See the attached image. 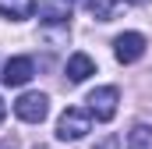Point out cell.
Masks as SVG:
<instances>
[{
    "label": "cell",
    "mask_w": 152,
    "mask_h": 149,
    "mask_svg": "<svg viewBox=\"0 0 152 149\" xmlns=\"http://www.w3.org/2000/svg\"><path fill=\"white\" fill-rule=\"evenodd\" d=\"M14 114H18L25 124H39V121L50 114V100H46L42 92H25V96H18Z\"/></svg>",
    "instance_id": "obj_3"
},
{
    "label": "cell",
    "mask_w": 152,
    "mask_h": 149,
    "mask_svg": "<svg viewBox=\"0 0 152 149\" xmlns=\"http://www.w3.org/2000/svg\"><path fill=\"white\" fill-rule=\"evenodd\" d=\"M142 53H145V36L142 32H124V36L113 39V57L120 64H134V60H142Z\"/></svg>",
    "instance_id": "obj_4"
},
{
    "label": "cell",
    "mask_w": 152,
    "mask_h": 149,
    "mask_svg": "<svg viewBox=\"0 0 152 149\" xmlns=\"http://www.w3.org/2000/svg\"><path fill=\"white\" fill-rule=\"evenodd\" d=\"M39 14H42V21H46V25H67L71 7H67V4H60V0H53V4H46Z\"/></svg>",
    "instance_id": "obj_8"
},
{
    "label": "cell",
    "mask_w": 152,
    "mask_h": 149,
    "mask_svg": "<svg viewBox=\"0 0 152 149\" xmlns=\"http://www.w3.org/2000/svg\"><path fill=\"white\" fill-rule=\"evenodd\" d=\"M117 100H120V92H117V85H103V89H96V92H88V114L96 117V121H113L117 114Z\"/></svg>",
    "instance_id": "obj_2"
},
{
    "label": "cell",
    "mask_w": 152,
    "mask_h": 149,
    "mask_svg": "<svg viewBox=\"0 0 152 149\" xmlns=\"http://www.w3.org/2000/svg\"><path fill=\"white\" fill-rule=\"evenodd\" d=\"M88 74H96V60H92L88 53H71V57H67V78L78 85V82H85Z\"/></svg>",
    "instance_id": "obj_6"
},
{
    "label": "cell",
    "mask_w": 152,
    "mask_h": 149,
    "mask_svg": "<svg viewBox=\"0 0 152 149\" xmlns=\"http://www.w3.org/2000/svg\"><path fill=\"white\" fill-rule=\"evenodd\" d=\"M32 74H36V64L28 60V57H11L7 64H4V71H0V78H4V85H28L32 82Z\"/></svg>",
    "instance_id": "obj_5"
},
{
    "label": "cell",
    "mask_w": 152,
    "mask_h": 149,
    "mask_svg": "<svg viewBox=\"0 0 152 149\" xmlns=\"http://www.w3.org/2000/svg\"><path fill=\"white\" fill-rule=\"evenodd\" d=\"M4 114H7V107H4V103H0V121H4Z\"/></svg>",
    "instance_id": "obj_13"
},
{
    "label": "cell",
    "mask_w": 152,
    "mask_h": 149,
    "mask_svg": "<svg viewBox=\"0 0 152 149\" xmlns=\"http://www.w3.org/2000/svg\"><path fill=\"white\" fill-rule=\"evenodd\" d=\"M117 146H120V142H117V135H106L99 146H92V149H117Z\"/></svg>",
    "instance_id": "obj_10"
},
{
    "label": "cell",
    "mask_w": 152,
    "mask_h": 149,
    "mask_svg": "<svg viewBox=\"0 0 152 149\" xmlns=\"http://www.w3.org/2000/svg\"><path fill=\"white\" fill-rule=\"evenodd\" d=\"M92 131V114L88 110H78V107H67L57 121V139L60 142H78Z\"/></svg>",
    "instance_id": "obj_1"
},
{
    "label": "cell",
    "mask_w": 152,
    "mask_h": 149,
    "mask_svg": "<svg viewBox=\"0 0 152 149\" xmlns=\"http://www.w3.org/2000/svg\"><path fill=\"white\" fill-rule=\"evenodd\" d=\"M0 149H18V139H4V142H0Z\"/></svg>",
    "instance_id": "obj_12"
},
{
    "label": "cell",
    "mask_w": 152,
    "mask_h": 149,
    "mask_svg": "<svg viewBox=\"0 0 152 149\" xmlns=\"http://www.w3.org/2000/svg\"><path fill=\"white\" fill-rule=\"evenodd\" d=\"M36 149H42V146H36Z\"/></svg>",
    "instance_id": "obj_15"
},
{
    "label": "cell",
    "mask_w": 152,
    "mask_h": 149,
    "mask_svg": "<svg viewBox=\"0 0 152 149\" xmlns=\"http://www.w3.org/2000/svg\"><path fill=\"white\" fill-rule=\"evenodd\" d=\"M127 149H152V124H134L127 131Z\"/></svg>",
    "instance_id": "obj_9"
},
{
    "label": "cell",
    "mask_w": 152,
    "mask_h": 149,
    "mask_svg": "<svg viewBox=\"0 0 152 149\" xmlns=\"http://www.w3.org/2000/svg\"><path fill=\"white\" fill-rule=\"evenodd\" d=\"M0 14L11 21H25L36 14V0H0Z\"/></svg>",
    "instance_id": "obj_7"
},
{
    "label": "cell",
    "mask_w": 152,
    "mask_h": 149,
    "mask_svg": "<svg viewBox=\"0 0 152 149\" xmlns=\"http://www.w3.org/2000/svg\"><path fill=\"white\" fill-rule=\"evenodd\" d=\"M131 4H142V0H131Z\"/></svg>",
    "instance_id": "obj_14"
},
{
    "label": "cell",
    "mask_w": 152,
    "mask_h": 149,
    "mask_svg": "<svg viewBox=\"0 0 152 149\" xmlns=\"http://www.w3.org/2000/svg\"><path fill=\"white\" fill-rule=\"evenodd\" d=\"M60 4H67V7H71V4H85V7H88V11H92V7H96V0H60Z\"/></svg>",
    "instance_id": "obj_11"
}]
</instances>
